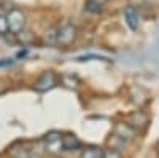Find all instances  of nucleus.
<instances>
[{
	"instance_id": "nucleus-12",
	"label": "nucleus",
	"mask_w": 159,
	"mask_h": 158,
	"mask_svg": "<svg viewBox=\"0 0 159 158\" xmlns=\"http://www.w3.org/2000/svg\"><path fill=\"white\" fill-rule=\"evenodd\" d=\"M16 37H18V40H19L22 45H29V43H32V40H34V35H32L30 32H27V31H21L19 34H16Z\"/></svg>"
},
{
	"instance_id": "nucleus-17",
	"label": "nucleus",
	"mask_w": 159,
	"mask_h": 158,
	"mask_svg": "<svg viewBox=\"0 0 159 158\" xmlns=\"http://www.w3.org/2000/svg\"><path fill=\"white\" fill-rule=\"evenodd\" d=\"M8 88H10L8 82H7V80H2V78H0V94L5 93V91H8Z\"/></svg>"
},
{
	"instance_id": "nucleus-4",
	"label": "nucleus",
	"mask_w": 159,
	"mask_h": 158,
	"mask_svg": "<svg viewBox=\"0 0 159 158\" xmlns=\"http://www.w3.org/2000/svg\"><path fill=\"white\" fill-rule=\"evenodd\" d=\"M8 153L11 158H34L35 155H38V152L34 149L32 144H27V142H19L11 146Z\"/></svg>"
},
{
	"instance_id": "nucleus-11",
	"label": "nucleus",
	"mask_w": 159,
	"mask_h": 158,
	"mask_svg": "<svg viewBox=\"0 0 159 158\" xmlns=\"http://www.w3.org/2000/svg\"><path fill=\"white\" fill-rule=\"evenodd\" d=\"M102 2H99V0H88V2L84 3V8L86 11L89 13H94V15H99V13H102Z\"/></svg>"
},
{
	"instance_id": "nucleus-3",
	"label": "nucleus",
	"mask_w": 159,
	"mask_h": 158,
	"mask_svg": "<svg viewBox=\"0 0 159 158\" xmlns=\"http://www.w3.org/2000/svg\"><path fill=\"white\" fill-rule=\"evenodd\" d=\"M56 83H57L56 74L51 72V70H46L37 78V82L34 83V88H35V91H38V93H46V91H49L51 88H54Z\"/></svg>"
},
{
	"instance_id": "nucleus-14",
	"label": "nucleus",
	"mask_w": 159,
	"mask_h": 158,
	"mask_svg": "<svg viewBox=\"0 0 159 158\" xmlns=\"http://www.w3.org/2000/svg\"><path fill=\"white\" fill-rule=\"evenodd\" d=\"M8 34V24H7V16L0 13V35Z\"/></svg>"
},
{
	"instance_id": "nucleus-7",
	"label": "nucleus",
	"mask_w": 159,
	"mask_h": 158,
	"mask_svg": "<svg viewBox=\"0 0 159 158\" xmlns=\"http://www.w3.org/2000/svg\"><path fill=\"white\" fill-rule=\"evenodd\" d=\"M124 19H126V24L129 26L130 31H137L139 29V10L134 7V5H127L124 8Z\"/></svg>"
},
{
	"instance_id": "nucleus-9",
	"label": "nucleus",
	"mask_w": 159,
	"mask_h": 158,
	"mask_svg": "<svg viewBox=\"0 0 159 158\" xmlns=\"http://www.w3.org/2000/svg\"><path fill=\"white\" fill-rule=\"evenodd\" d=\"M147 123H148V117L145 113H142V112H137L134 115H130L127 125H130L132 128H145Z\"/></svg>"
},
{
	"instance_id": "nucleus-5",
	"label": "nucleus",
	"mask_w": 159,
	"mask_h": 158,
	"mask_svg": "<svg viewBox=\"0 0 159 158\" xmlns=\"http://www.w3.org/2000/svg\"><path fill=\"white\" fill-rule=\"evenodd\" d=\"M43 144H45V150L49 153L57 155L64 150L62 149V134L57 133V131H49L43 139Z\"/></svg>"
},
{
	"instance_id": "nucleus-2",
	"label": "nucleus",
	"mask_w": 159,
	"mask_h": 158,
	"mask_svg": "<svg viewBox=\"0 0 159 158\" xmlns=\"http://www.w3.org/2000/svg\"><path fill=\"white\" fill-rule=\"evenodd\" d=\"M5 16H7V24H8V32L16 35L21 31H24V27H25V15L22 13V10L11 8Z\"/></svg>"
},
{
	"instance_id": "nucleus-6",
	"label": "nucleus",
	"mask_w": 159,
	"mask_h": 158,
	"mask_svg": "<svg viewBox=\"0 0 159 158\" xmlns=\"http://www.w3.org/2000/svg\"><path fill=\"white\" fill-rule=\"evenodd\" d=\"M113 137L118 139L121 144H127L135 137V129L127 123H118L113 129Z\"/></svg>"
},
{
	"instance_id": "nucleus-16",
	"label": "nucleus",
	"mask_w": 159,
	"mask_h": 158,
	"mask_svg": "<svg viewBox=\"0 0 159 158\" xmlns=\"http://www.w3.org/2000/svg\"><path fill=\"white\" fill-rule=\"evenodd\" d=\"M64 83H65V86H69V88H75L76 86V78H73V77H64Z\"/></svg>"
},
{
	"instance_id": "nucleus-10",
	"label": "nucleus",
	"mask_w": 159,
	"mask_h": 158,
	"mask_svg": "<svg viewBox=\"0 0 159 158\" xmlns=\"http://www.w3.org/2000/svg\"><path fill=\"white\" fill-rule=\"evenodd\" d=\"M102 155H103V150H102V149L91 146V147H86V149L81 152L80 158H102Z\"/></svg>"
},
{
	"instance_id": "nucleus-15",
	"label": "nucleus",
	"mask_w": 159,
	"mask_h": 158,
	"mask_svg": "<svg viewBox=\"0 0 159 158\" xmlns=\"http://www.w3.org/2000/svg\"><path fill=\"white\" fill-rule=\"evenodd\" d=\"M102 158H123L121 153H119L116 149H108V150H105Z\"/></svg>"
},
{
	"instance_id": "nucleus-13",
	"label": "nucleus",
	"mask_w": 159,
	"mask_h": 158,
	"mask_svg": "<svg viewBox=\"0 0 159 158\" xmlns=\"http://www.w3.org/2000/svg\"><path fill=\"white\" fill-rule=\"evenodd\" d=\"M45 43H48V45H56L57 43L56 42V31L54 29L46 31V34H45Z\"/></svg>"
},
{
	"instance_id": "nucleus-18",
	"label": "nucleus",
	"mask_w": 159,
	"mask_h": 158,
	"mask_svg": "<svg viewBox=\"0 0 159 158\" xmlns=\"http://www.w3.org/2000/svg\"><path fill=\"white\" fill-rule=\"evenodd\" d=\"M13 64V59H3L0 61V67H3V65H11Z\"/></svg>"
},
{
	"instance_id": "nucleus-8",
	"label": "nucleus",
	"mask_w": 159,
	"mask_h": 158,
	"mask_svg": "<svg viewBox=\"0 0 159 158\" xmlns=\"http://www.w3.org/2000/svg\"><path fill=\"white\" fill-rule=\"evenodd\" d=\"M62 149L67 152H73L76 149H80V139L75 134H64L62 136Z\"/></svg>"
},
{
	"instance_id": "nucleus-1",
	"label": "nucleus",
	"mask_w": 159,
	"mask_h": 158,
	"mask_svg": "<svg viewBox=\"0 0 159 158\" xmlns=\"http://www.w3.org/2000/svg\"><path fill=\"white\" fill-rule=\"evenodd\" d=\"M76 35H78V31L76 27L69 22V21H65L59 26V29L56 31V42L62 46H69L72 45L75 40H76Z\"/></svg>"
},
{
	"instance_id": "nucleus-19",
	"label": "nucleus",
	"mask_w": 159,
	"mask_h": 158,
	"mask_svg": "<svg viewBox=\"0 0 159 158\" xmlns=\"http://www.w3.org/2000/svg\"><path fill=\"white\" fill-rule=\"evenodd\" d=\"M2 3H3V0H0V7H2Z\"/></svg>"
}]
</instances>
